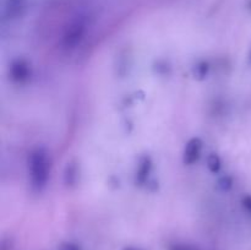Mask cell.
<instances>
[{"label": "cell", "instance_id": "6da1fadb", "mask_svg": "<svg viewBox=\"0 0 251 250\" xmlns=\"http://www.w3.org/2000/svg\"><path fill=\"white\" fill-rule=\"evenodd\" d=\"M28 173L31 184L36 190H42L49 178L48 154L43 149H37L28 159Z\"/></svg>", "mask_w": 251, "mask_h": 250}, {"label": "cell", "instance_id": "7a4b0ae2", "mask_svg": "<svg viewBox=\"0 0 251 250\" xmlns=\"http://www.w3.org/2000/svg\"><path fill=\"white\" fill-rule=\"evenodd\" d=\"M86 31V21L83 17H77L71 22L63 38V44L66 49H73L80 44Z\"/></svg>", "mask_w": 251, "mask_h": 250}, {"label": "cell", "instance_id": "3957f363", "mask_svg": "<svg viewBox=\"0 0 251 250\" xmlns=\"http://www.w3.org/2000/svg\"><path fill=\"white\" fill-rule=\"evenodd\" d=\"M200 151H201V142L199 141L198 139L191 140L185 149L184 161L189 164L194 163L195 161H198L199 156H200Z\"/></svg>", "mask_w": 251, "mask_h": 250}, {"label": "cell", "instance_id": "277c9868", "mask_svg": "<svg viewBox=\"0 0 251 250\" xmlns=\"http://www.w3.org/2000/svg\"><path fill=\"white\" fill-rule=\"evenodd\" d=\"M12 78L16 81H24L28 77V68L27 64L22 63V61H17L12 65Z\"/></svg>", "mask_w": 251, "mask_h": 250}, {"label": "cell", "instance_id": "5b68a950", "mask_svg": "<svg viewBox=\"0 0 251 250\" xmlns=\"http://www.w3.org/2000/svg\"><path fill=\"white\" fill-rule=\"evenodd\" d=\"M22 1L24 0H9L7 2V14L9 15H15L19 12V9L21 7Z\"/></svg>", "mask_w": 251, "mask_h": 250}, {"label": "cell", "instance_id": "8992f818", "mask_svg": "<svg viewBox=\"0 0 251 250\" xmlns=\"http://www.w3.org/2000/svg\"><path fill=\"white\" fill-rule=\"evenodd\" d=\"M169 250H199L198 248L193 247L189 244H181V243H176L169 247Z\"/></svg>", "mask_w": 251, "mask_h": 250}, {"label": "cell", "instance_id": "52a82bcc", "mask_svg": "<svg viewBox=\"0 0 251 250\" xmlns=\"http://www.w3.org/2000/svg\"><path fill=\"white\" fill-rule=\"evenodd\" d=\"M208 166H210V168L212 169L213 172L218 171V168H220V161H218L217 157L211 156L210 159H208Z\"/></svg>", "mask_w": 251, "mask_h": 250}, {"label": "cell", "instance_id": "ba28073f", "mask_svg": "<svg viewBox=\"0 0 251 250\" xmlns=\"http://www.w3.org/2000/svg\"><path fill=\"white\" fill-rule=\"evenodd\" d=\"M59 250H81L78 245H76L75 243H63L59 248Z\"/></svg>", "mask_w": 251, "mask_h": 250}, {"label": "cell", "instance_id": "9c48e42d", "mask_svg": "<svg viewBox=\"0 0 251 250\" xmlns=\"http://www.w3.org/2000/svg\"><path fill=\"white\" fill-rule=\"evenodd\" d=\"M124 250H141V249H136V248H125Z\"/></svg>", "mask_w": 251, "mask_h": 250}]
</instances>
